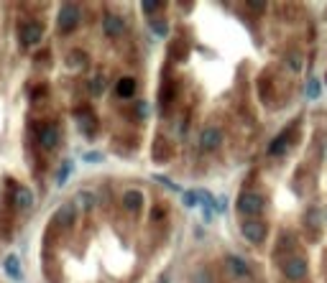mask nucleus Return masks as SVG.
<instances>
[{
  "label": "nucleus",
  "mask_w": 327,
  "mask_h": 283,
  "mask_svg": "<svg viewBox=\"0 0 327 283\" xmlns=\"http://www.w3.org/2000/svg\"><path fill=\"white\" fill-rule=\"evenodd\" d=\"M82 21V8L77 3H64L62 8H59V16H56V26L62 34H72L74 28L80 26Z\"/></svg>",
  "instance_id": "nucleus-1"
},
{
  "label": "nucleus",
  "mask_w": 327,
  "mask_h": 283,
  "mask_svg": "<svg viewBox=\"0 0 327 283\" xmlns=\"http://www.w3.org/2000/svg\"><path fill=\"white\" fill-rule=\"evenodd\" d=\"M266 207V199L256 191H243L241 197H238V212L245 214V217H258Z\"/></svg>",
  "instance_id": "nucleus-2"
},
{
  "label": "nucleus",
  "mask_w": 327,
  "mask_h": 283,
  "mask_svg": "<svg viewBox=\"0 0 327 283\" xmlns=\"http://www.w3.org/2000/svg\"><path fill=\"white\" fill-rule=\"evenodd\" d=\"M281 273H284L289 281H302V278H307V273H309L307 258H302V255H289L286 260H281Z\"/></svg>",
  "instance_id": "nucleus-3"
},
{
  "label": "nucleus",
  "mask_w": 327,
  "mask_h": 283,
  "mask_svg": "<svg viewBox=\"0 0 327 283\" xmlns=\"http://www.w3.org/2000/svg\"><path fill=\"white\" fill-rule=\"evenodd\" d=\"M241 232H243V237H245L248 243L258 245V243L266 240V235H269V227H266L261 219H245L243 225H241Z\"/></svg>",
  "instance_id": "nucleus-4"
},
{
  "label": "nucleus",
  "mask_w": 327,
  "mask_h": 283,
  "mask_svg": "<svg viewBox=\"0 0 327 283\" xmlns=\"http://www.w3.org/2000/svg\"><path fill=\"white\" fill-rule=\"evenodd\" d=\"M43 36V26L39 21H26L21 28H18V38L23 46H36Z\"/></svg>",
  "instance_id": "nucleus-5"
},
{
  "label": "nucleus",
  "mask_w": 327,
  "mask_h": 283,
  "mask_svg": "<svg viewBox=\"0 0 327 283\" xmlns=\"http://www.w3.org/2000/svg\"><path fill=\"white\" fill-rule=\"evenodd\" d=\"M220 145H222V130L215 128V125L204 128L202 136H200V148H202V151L204 153H212V151H217Z\"/></svg>",
  "instance_id": "nucleus-6"
},
{
  "label": "nucleus",
  "mask_w": 327,
  "mask_h": 283,
  "mask_svg": "<svg viewBox=\"0 0 327 283\" xmlns=\"http://www.w3.org/2000/svg\"><path fill=\"white\" fill-rule=\"evenodd\" d=\"M59 138H62V133H59V128H56L54 123H43V125L39 128V136H36L39 145H41V148H46V151L56 148Z\"/></svg>",
  "instance_id": "nucleus-7"
},
{
  "label": "nucleus",
  "mask_w": 327,
  "mask_h": 283,
  "mask_svg": "<svg viewBox=\"0 0 327 283\" xmlns=\"http://www.w3.org/2000/svg\"><path fill=\"white\" fill-rule=\"evenodd\" d=\"M74 219H77V207H74V202L62 204V207H59V210L54 212V225H56V227L69 230V227L74 225Z\"/></svg>",
  "instance_id": "nucleus-8"
},
{
  "label": "nucleus",
  "mask_w": 327,
  "mask_h": 283,
  "mask_svg": "<svg viewBox=\"0 0 327 283\" xmlns=\"http://www.w3.org/2000/svg\"><path fill=\"white\" fill-rule=\"evenodd\" d=\"M102 31H105V36H110V38L123 36V31H125L123 16H118V13H108V16L102 18Z\"/></svg>",
  "instance_id": "nucleus-9"
},
{
  "label": "nucleus",
  "mask_w": 327,
  "mask_h": 283,
  "mask_svg": "<svg viewBox=\"0 0 327 283\" xmlns=\"http://www.w3.org/2000/svg\"><path fill=\"white\" fill-rule=\"evenodd\" d=\"M123 210H128L130 214H138L143 210V191H138V189L123 191Z\"/></svg>",
  "instance_id": "nucleus-10"
},
{
  "label": "nucleus",
  "mask_w": 327,
  "mask_h": 283,
  "mask_svg": "<svg viewBox=\"0 0 327 283\" xmlns=\"http://www.w3.org/2000/svg\"><path fill=\"white\" fill-rule=\"evenodd\" d=\"M13 204H16L18 210H31V204H34V194H31V189H26V186H16V191H13Z\"/></svg>",
  "instance_id": "nucleus-11"
},
{
  "label": "nucleus",
  "mask_w": 327,
  "mask_h": 283,
  "mask_svg": "<svg viewBox=\"0 0 327 283\" xmlns=\"http://www.w3.org/2000/svg\"><path fill=\"white\" fill-rule=\"evenodd\" d=\"M228 268H230V273L235 278H248L250 276V268L243 258H238V255H228Z\"/></svg>",
  "instance_id": "nucleus-12"
},
{
  "label": "nucleus",
  "mask_w": 327,
  "mask_h": 283,
  "mask_svg": "<svg viewBox=\"0 0 327 283\" xmlns=\"http://www.w3.org/2000/svg\"><path fill=\"white\" fill-rule=\"evenodd\" d=\"M286 148H289V130L279 133V136L271 141V145H269V156H284V153H286Z\"/></svg>",
  "instance_id": "nucleus-13"
},
{
  "label": "nucleus",
  "mask_w": 327,
  "mask_h": 283,
  "mask_svg": "<svg viewBox=\"0 0 327 283\" xmlns=\"http://www.w3.org/2000/svg\"><path fill=\"white\" fill-rule=\"evenodd\" d=\"M115 95L123 97V100L133 97V95H136V79H133V77H123L121 82L115 84Z\"/></svg>",
  "instance_id": "nucleus-14"
},
{
  "label": "nucleus",
  "mask_w": 327,
  "mask_h": 283,
  "mask_svg": "<svg viewBox=\"0 0 327 283\" xmlns=\"http://www.w3.org/2000/svg\"><path fill=\"white\" fill-rule=\"evenodd\" d=\"M77 125H80V130L84 133V136H95V130H97V120L90 112H80L77 115Z\"/></svg>",
  "instance_id": "nucleus-15"
},
{
  "label": "nucleus",
  "mask_w": 327,
  "mask_h": 283,
  "mask_svg": "<svg viewBox=\"0 0 327 283\" xmlns=\"http://www.w3.org/2000/svg\"><path fill=\"white\" fill-rule=\"evenodd\" d=\"M95 204H97V197L92 194V191H80V194L74 197V207L82 210V212H90Z\"/></svg>",
  "instance_id": "nucleus-16"
},
{
  "label": "nucleus",
  "mask_w": 327,
  "mask_h": 283,
  "mask_svg": "<svg viewBox=\"0 0 327 283\" xmlns=\"http://www.w3.org/2000/svg\"><path fill=\"white\" fill-rule=\"evenodd\" d=\"M3 265H5V273H8L13 281H21V278H23V271H21V260H18V255H8Z\"/></svg>",
  "instance_id": "nucleus-17"
},
{
  "label": "nucleus",
  "mask_w": 327,
  "mask_h": 283,
  "mask_svg": "<svg viewBox=\"0 0 327 283\" xmlns=\"http://www.w3.org/2000/svg\"><path fill=\"white\" fill-rule=\"evenodd\" d=\"M105 84H108V79L102 77V74H92V77H90V92L95 97H100L102 92H105Z\"/></svg>",
  "instance_id": "nucleus-18"
},
{
  "label": "nucleus",
  "mask_w": 327,
  "mask_h": 283,
  "mask_svg": "<svg viewBox=\"0 0 327 283\" xmlns=\"http://www.w3.org/2000/svg\"><path fill=\"white\" fill-rule=\"evenodd\" d=\"M151 31L156 38H164V36H169V23L164 18H156V21H151Z\"/></svg>",
  "instance_id": "nucleus-19"
},
{
  "label": "nucleus",
  "mask_w": 327,
  "mask_h": 283,
  "mask_svg": "<svg viewBox=\"0 0 327 283\" xmlns=\"http://www.w3.org/2000/svg\"><path fill=\"white\" fill-rule=\"evenodd\" d=\"M320 92H322V87H320L317 77H312V79L307 82V97H309V100H317V97H320Z\"/></svg>",
  "instance_id": "nucleus-20"
},
{
  "label": "nucleus",
  "mask_w": 327,
  "mask_h": 283,
  "mask_svg": "<svg viewBox=\"0 0 327 283\" xmlns=\"http://www.w3.org/2000/svg\"><path fill=\"white\" fill-rule=\"evenodd\" d=\"M171 100H174V87H161V107H169L171 105Z\"/></svg>",
  "instance_id": "nucleus-21"
},
{
  "label": "nucleus",
  "mask_w": 327,
  "mask_h": 283,
  "mask_svg": "<svg viewBox=\"0 0 327 283\" xmlns=\"http://www.w3.org/2000/svg\"><path fill=\"white\" fill-rule=\"evenodd\" d=\"M184 204H187V207H197V204H202L200 191H184Z\"/></svg>",
  "instance_id": "nucleus-22"
},
{
  "label": "nucleus",
  "mask_w": 327,
  "mask_h": 283,
  "mask_svg": "<svg viewBox=\"0 0 327 283\" xmlns=\"http://www.w3.org/2000/svg\"><path fill=\"white\" fill-rule=\"evenodd\" d=\"M84 56H87L84 51H72L69 64H72V67H84V64H87V59H84Z\"/></svg>",
  "instance_id": "nucleus-23"
},
{
  "label": "nucleus",
  "mask_w": 327,
  "mask_h": 283,
  "mask_svg": "<svg viewBox=\"0 0 327 283\" xmlns=\"http://www.w3.org/2000/svg\"><path fill=\"white\" fill-rule=\"evenodd\" d=\"M141 10L143 13H156V10H161V3H159V0H143Z\"/></svg>",
  "instance_id": "nucleus-24"
},
{
  "label": "nucleus",
  "mask_w": 327,
  "mask_h": 283,
  "mask_svg": "<svg viewBox=\"0 0 327 283\" xmlns=\"http://www.w3.org/2000/svg\"><path fill=\"white\" fill-rule=\"evenodd\" d=\"M289 67H291L294 71H302V56H299V54H291V56H289Z\"/></svg>",
  "instance_id": "nucleus-25"
},
{
  "label": "nucleus",
  "mask_w": 327,
  "mask_h": 283,
  "mask_svg": "<svg viewBox=\"0 0 327 283\" xmlns=\"http://www.w3.org/2000/svg\"><path fill=\"white\" fill-rule=\"evenodd\" d=\"M69 174H72V161H67V163H64V169L59 171V184H64Z\"/></svg>",
  "instance_id": "nucleus-26"
},
{
  "label": "nucleus",
  "mask_w": 327,
  "mask_h": 283,
  "mask_svg": "<svg viewBox=\"0 0 327 283\" xmlns=\"http://www.w3.org/2000/svg\"><path fill=\"white\" fill-rule=\"evenodd\" d=\"M228 210V199L225 197H217L215 199V212H225Z\"/></svg>",
  "instance_id": "nucleus-27"
},
{
  "label": "nucleus",
  "mask_w": 327,
  "mask_h": 283,
  "mask_svg": "<svg viewBox=\"0 0 327 283\" xmlns=\"http://www.w3.org/2000/svg\"><path fill=\"white\" fill-rule=\"evenodd\" d=\"M84 161L87 163H97V161H102V153H95V151L92 153H84Z\"/></svg>",
  "instance_id": "nucleus-28"
},
{
  "label": "nucleus",
  "mask_w": 327,
  "mask_h": 283,
  "mask_svg": "<svg viewBox=\"0 0 327 283\" xmlns=\"http://www.w3.org/2000/svg\"><path fill=\"white\" fill-rule=\"evenodd\" d=\"M136 115L138 117H146L148 115V105H146V102H138V105H136Z\"/></svg>",
  "instance_id": "nucleus-29"
},
{
  "label": "nucleus",
  "mask_w": 327,
  "mask_h": 283,
  "mask_svg": "<svg viewBox=\"0 0 327 283\" xmlns=\"http://www.w3.org/2000/svg\"><path fill=\"white\" fill-rule=\"evenodd\" d=\"M248 8H250V10H258V13H261V10H266V3H261V0H258V3H256V0H250V3H248Z\"/></svg>",
  "instance_id": "nucleus-30"
},
{
  "label": "nucleus",
  "mask_w": 327,
  "mask_h": 283,
  "mask_svg": "<svg viewBox=\"0 0 327 283\" xmlns=\"http://www.w3.org/2000/svg\"><path fill=\"white\" fill-rule=\"evenodd\" d=\"M195 283H210V273H202V271H200V273L195 276Z\"/></svg>",
  "instance_id": "nucleus-31"
},
{
  "label": "nucleus",
  "mask_w": 327,
  "mask_h": 283,
  "mask_svg": "<svg viewBox=\"0 0 327 283\" xmlns=\"http://www.w3.org/2000/svg\"><path fill=\"white\" fill-rule=\"evenodd\" d=\"M161 214H164V210H161V207H154V212H151V219H161Z\"/></svg>",
  "instance_id": "nucleus-32"
}]
</instances>
